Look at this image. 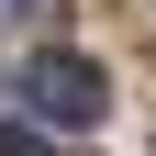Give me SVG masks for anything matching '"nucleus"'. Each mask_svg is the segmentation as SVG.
Segmentation results:
<instances>
[{
    "instance_id": "nucleus-1",
    "label": "nucleus",
    "mask_w": 156,
    "mask_h": 156,
    "mask_svg": "<svg viewBox=\"0 0 156 156\" xmlns=\"http://www.w3.org/2000/svg\"><path fill=\"white\" fill-rule=\"evenodd\" d=\"M23 112H34L45 134H89V123L112 112V78H101V56H78V45H45V56L23 67Z\"/></svg>"
},
{
    "instance_id": "nucleus-2",
    "label": "nucleus",
    "mask_w": 156,
    "mask_h": 156,
    "mask_svg": "<svg viewBox=\"0 0 156 156\" xmlns=\"http://www.w3.org/2000/svg\"><path fill=\"white\" fill-rule=\"evenodd\" d=\"M0 156H56V145H45V123L23 112V123H0Z\"/></svg>"
},
{
    "instance_id": "nucleus-3",
    "label": "nucleus",
    "mask_w": 156,
    "mask_h": 156,
    "mask_svg": "<svg viewBox=\"0 0 156 156\" xmlns=\"http://www.w3.org/2000/svg\"><path fill=\"white\" fill-rule=\"evenodd\" d=\"M0 11H11V0H0Z\"/></svg>"
}]
</instances>
